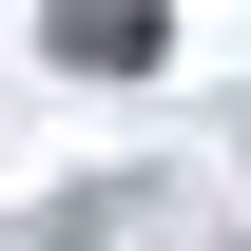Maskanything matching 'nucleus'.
I'll return each instance as SVG.
<instances>
[{"instance_id": "nucleus-1", "label": "nucleus", "mask_w": 251, "mask_h": 251, "mask_svg": "<svg viewBox=\"0 0 251 251\" xmlns=\"http://www.w3.org/2000/svg\"><path fill=\"white\" fill-rule=\"evenodd\" d=\"M58 58H97V77H135V58H155V0H58Z\"/></svg>"}]
</instances>
